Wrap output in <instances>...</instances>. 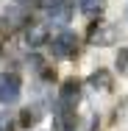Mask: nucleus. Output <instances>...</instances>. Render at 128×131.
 Here are the masks:
<instances>
[{
    "mask_svg": "<svg viewBox=\"0 0 128 131\" xmlns=\"http://www.w3.org/2000/svg\"><path fill=\"white\" fill-rule=\"evenodd\" d=\"M75 48H78V39H75V34H70V31H61L59 36H53V42H50V53L56 59H70L75 53Z\"/></svg>",
    "mask_w": 128,
    "mask_h": 131,
    "instance_id": "f257e3e1",
    "label": "nucleus"
},
{
    "mask_svg": "<svg viewBox=\"0 0 128 131\" xmlns=\"http://www.w3.org/2000/svg\"><path fill=\"white\" fill-rule=\"evenodd\" d=\"M20 75H14V73H6V75H0V103H14L17 98H20Z\"/></svg>",
    "mask_w": 128,
    "mask_h": 131,
    "instance_id": "f03ea898",
    "label": "nucleus"
},
{
    "mask_svg": "<svg viewBox=\"0 0 128 131\" xmlns=\"http://www.w3.org/2000/svg\"><path fill=\"white\" fill-rule=\"evenodd\" d=\"M117 39V28L109 25V23H98V25L89 28V42L92 45H111Z\"/></svg>",
    "mask_w": 128,
    "mask_h": 131,
    "instance_id": "7ed1b4c3",
    "label": "nucleus"
},
{
    "mask_svg": "<svg viewBox=\"0 0 128 131\" xmlns=\"http://www.w3.org/2000/svg\"><path fill=\"white\" fill-rule=\"evenodd\" d=\"M53 126L56 131H73L75 128V112H73V106H56V112H53Z\"/></svg>",
    "mask_w": 128,
    "mask_h": 131,
    "instance_id": "20e7f679",
    "label": "nucleus"
},
{
    "mask_svg": "<svg viewBox=\"0 0 128 131\" xmlns=\"http://www.w3.org/2000/svg\"><path fill=\"white\" fill-rule=\"evenodd\" d=\"M78 95H81V86H78L75 78H70V81H64L61 89H59V103L61 106H75Z\"/></svg>",
    "mask_w": 128,
    "mask_h": 131,
    "instance_id": "39448f33",
    "label": "nucleus"
},
{
    "mask_svg": "<svg viewBox=\"0 0 128 131\" xmlns=\"http://www.w3.org/2000/svg\"><path fill=\"white\" fill-rule=\"evenodd\" d=\"M45 39H48V25L33 23V25L25 28V45H28V48H39Z\"/></svg>",
    "mask_w": 128,
    "mask_h": 131,
    "instance_id": "423d86ee",
    "label": "nucleus"
},
{
    "mask_svg": "<svg viewBox=\"0 0 128 131\" xmlns=\"http://www.w3.org/2000/svg\"><path fill=\"white\" fill-rule=\"evenodd\" d=\"M48 11H50V20L61 23V25L73 17V6H70V3H64V0H61V3H56V6H53V8H48Z\"/></svg>",
    "mask_w": 128,
    "mask_h": 131,
    "instance_id": "0eeeda50",
    "label": "nucleus"
},
{
    "mask_svg": "<svg viewBox=\"0 0 128 131\" xmlns=\"http://www.w3.org/2000/svg\"><path fill=\"white\" fill-rule=\"evenodd\" d=\"M89 84H92V89H109V86H111V73L98 70V73H92Z\"/></svg>",
    "mask_w": 128,
    "mask_h": 131,
    "instance_id": "6e6552de",
    "label": "nucleus"
},
{
    "mask_svg": "<svg viewBox=\"0 0 128 131\" xmlns=\"http://www.w3.org/2000/svg\"><path fill=\"white\" fill-rule=\"evenodd\" d=\"M81 11L86 17H98L103 11V0H81Z\"/></svg>",
    "mask_w": 128,
    "mask_h": 131,
    "instance_id": "1a4fd4ad",
    "label": "nucleus"
},
{
    "mask_svg": "<svg viewBox=\"0 0 128 131\" xmlns=\"http://www.w3.org/2000/svg\"><path fill=\"white\" fill-rule=\"evenodd\" d=\"M117 67H120V73H128V48L120 50V56H117Z\"/></svg>",
    "mask_w": 128,
    "mask_h": 131,
    "instance_id": "9d476101",
    "label": "nucleus"
},
{
    "mask_svg": "<svg viewBox=\"0 0 128 131\" xmlns=\"http://www.w3.org/2000/svg\"><path fill=\"white\" fill-rule=\"evenodd\" d=\"M11 126H14L11 117H8V114H0V131H11Z\"/></svg>",
    "mask_w": 128,
    "mask_h": 131,
    "instance_id": "9b49d317",
    "label": "nucleus"
},
{
    "mask_svg": "<svg viewBox=\"0 0 128 131\" xmlns=\"http://www.w3.org/2000/svg\"><path fill=\"white\" fill-rule=\"evenodd\" d=\"M20 6H31V3H39V0H17Z\"/></svg>",
    "mask_w": 128,
    "mask_h": 131,
    "instance_id": "f8f14e48",
    "label": "nucleus"
}]
</instances>
